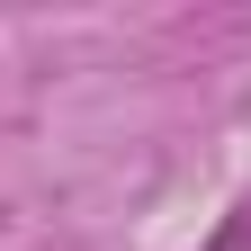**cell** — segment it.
Returning a JSON list of instances; mask_svg holds the SVG:
<instances>
[{"label": "cell", "instance_id": "6da1fadb", "mask_svg": "<svg viewBox=\"0 0 251 251\" xmlns=\"http://www.w3.org/2000/svg\"><path fill=\"white\" fill-rule=\"evenodd\" d=\"M206 251H251V198H242V206H233V215H225V233H215V242H206Z\"/></svg>", "mask_w": 251, "mask_h": 251}]
</instances>
